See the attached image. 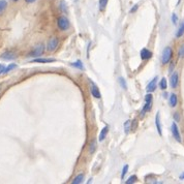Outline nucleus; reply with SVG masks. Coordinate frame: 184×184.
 Instances as JSON below:
<instances>
[{
	"label": "nucleus",
	"mask_w": 184,
	"mask_h": 184,
	"mask_svg": "<svg viewBox=\"0 0 184 184\" xmlns=\"http://www.w3.org/2000/svg\"><path fill=\"white\" fill-rule=\"evenodd\" d=\"M173 57V50L171 47H167L165 48L164 52H162V55H161V63L162 64H168L171 59Z\"/></svg>",
	"instance_id": "obj_1"
},
{
	"label": "nucleus",
	"mask_w": 184,
	"mask_h": 184,
	"mask_svg": "<svg viewBox=\"0 0 184 184\" xmlns=\"http://www.w3.org/2000/svg\"><path fill=\"white\" fill-rule=\"evenodd\" d=\"M44 44H38L37 46L34 48L32 51L28 54V57H32V58H35V57H39L44 54Z\"/></svg>",
	"instance_id": "obj_2"
},
{
	"label": "nucleus",
	"mask_w": 184,
	"mask_h": 184,
	"mask_svg": "<svg viewBox=\"0 0 184 184\" xmlns=\"http://www.w3.org/2000/svg\"><path fill=\"white\" fill-rule=\"evenodd\" d=\"M57 26H58L59 29L62 31L67 30L70 26L69 20H68L66 17H59L58 20H57Z\"/></svg>",
	"instance_id": "obj_3"
},
{
	"label": "nucleus",
	"mask_w": 184,
	"mask_h": 184,
	"mask_svg": "<svg viewBox=\"0 0 184 184\" xmlns=\"http://www.w3.org/2000/svg\"><path fill=\"white\" fill-rule=\"evenodd\" d=\"M151 106H152V95H151V93H148L145 96V106L143 107V111L141 113V116H143L146 112L150 111Z\"/></svg>",
	"instance_id": "obj_4"
},
{
	"label": "nucleus",
	"mask_w": 184,
	"mask_h": 184,
	"mask_svg": "<svg viewBox=\"0 0 184 184\" xmlns=\"http://www.w3.org/2000/svg\"><path fill=\"white\" fill-rule=\"evenodd\" d=\"M171 131H172V135H173V136H174L175 140L177 142H179V143H181V142H182V139H181L179 127H178V125L176 124V122L172 123V126H171Z\"/></svg>",
	"instance_id": "obj_5"
},
{
	"label": "nucleus",
	"mask_w": 184,
	"mask_h": 184,
	"mask_svg": "<svg viewBox=\"0 0 184 184\" xmlns=\"http://www.w3.org/2000/svg\"><path fill=\"white\" fill-rule=\"evenodd\" d=\"M58 44H59V39L57 37L51 38L48 41V44H47V51H49V52L55 51V50L57 49V47H58Z\"/></svg>",
	"instance_id": "obj_6"
},
{
	"label": "nucleus",
	"mask_w": 184,
	"mask_h": 184,
	"mask_svg": "<svg viewBox=\"0 0 184 184\" xmlns=\"http://www.w3.org/2000/svg\"><path fill=\"white\" fill-rule=\"evenodd\" d=\"M170 84H171V87L173 89H176L178 87V84H179V73L177 72H174L172 73L170 79Z\"/></svg>",
	"instance_id": "obj_7"
},
{
	"label": "nucleus",
	"mask_w": 184,
	"mask_h": 184,
	"mask_svg": "<svg viewBox=\"0 0 184 184\" xmlns=\"http://www.w3.org/2000/svg\"><path fill=\"white\" fill-rule=\"evenodd\" d=\"M16 57H17V56H16V54L14 53V52H12V51H6V52H4V53H2L1 55H0V59L5 60V61L14 60Z\"/></svg>",
	"instance_id": "obj_8"
},
{
	"label": "nucleus",
	"mask_w": 184,
	"mask_h": 184,
	"mask_svg": "<svg viewBox=\"0 0 184 184\" xmlns=\"http://www.w3.org/2000/svg\"><path fill=\"white\" fill-rule=\"evenodd\" d=\"M157 80H158V78L154 77V79H152L150 81V83L148 84V86H147V88H146V90L148 93H151V92L155 91V89L157 87Z\"/></svg>",
	"instance_id": "obj_9"
},
{
	"label": "nucleus",
	"mask_w": 184,
	"mask_h": 184,
	"mask_svg": "<svg viewBox=\"0 0 184 184\" xmlns=\"http://www.w3.org/2000/svg\"><path fill=\"white\" fill-rule=\"evenodd\" d=\"M91 94H92V96L95 97V98H97V99H99L101 97V91H99L98 87H97L93 82H91Z\"/></svg>",
	"instance_id": "obj_10"
},
{
	"label": "nucleus",
	"mask_w": 184,
	"mask_h": 184,
	"mask_svg": "<svg viewBox=\"0 0 184 184\" xmlns=\"http://www.w3.org/2000/svg\"><path fill=\"white\" fill-rule=\"evenodd\" d=\"M140 56L142 60H148L152 57V52L148 49H143L140 53Z\"/></svg>",
	"instance_id": "obj_11"
},
{
	"label": "nucleus",
	"mask_w": 184,
	"mask_h": 184,
	"mask_svg": "<svg viewBox=\"0 0 184 184\" xmlns=\"http://www.w3.org/2000/svg\"><path fill=\"white\" fill-rule=\"evenodd\" d=\"M155 125H156L157 131H158V135L162 136V129H161V124H160V116L159 113H157L156 116H155Z\"/></svg>",
	"instance_id": "obj_12"
},
{
	"label": "nucleus",
	"mask_w": 184,
	"mask_h": 184,
	"mask_svg": "<svg viewBox=\"0 0 184 184\" xmlns=\"http://www.w3.org/2000/svg\"><path fill=\"white\" fill-rule=\"evenodd\" d=\"M108 133H109V126L107 125V126H104V127L101 130V133H99V136H98L99 142H102V141L104 140V139L107 138Z\"/></svg>",
	"instance_id": "obj_13"
},
{
	"label": "nucleus",
	"mask_w": 184,
	"mask_h": 184,
	"mask_svg": "<svg viewBox=\"0 0 184 184\" xmlns=\"http://www.w3.org/2000/svg\"><path fill=\"white\" fill-rule=\"evenodd\" d=\"M169 102H170V106L172 107V108H175L176 106H177V104H178V97H177V95H176L175 93H172L170 95Z\"/></svg>",
	"instance_id": "obj_14"
},
{
	"label": "nucleus",
	"mask_w": 184,
	"mask_h": 184,
	"mask_svg": "<svg viewBox=\"0 0 184 184\" xmlns=\"http://www.w3.org/2000/svg\"><path fill=\"white\" fill-rule=\"evenodd\" d=\"M32 62L36 63H51L55 62V59H48V58H37V59H33Z\"/></svg>",
	"instance_id": "obj_15"
},
{
	"label": "nucleus",
	"mask_w": 184,
	"mask_h": 184,
	"mask_svg": "<svg viewBox=\"0 0 184 184\" xmlns=\"http://www.w3.org/2000/svg\"><path fill=\"white\" fill-rule=\"evenodd\" d=\"M84 182V174H79L73 180V184H81Z\"/></svg>",
	"instance_id": "obj_16"
},
{
	"label": "nucleus",
	"mask_w": 184,
	"mask_h": 184,
	"mask_svg": "<svg viewBox=\"0 0 184 184\" xmlns=\"http://www.w3.org/2000/svg\"><path fill=\"white\" fill-rule=\"evenodd\" d=\"M7 7V1L6 0H0V16L4 12V10Z\"/></svg>",
	"instance_id": "obj_17"
},
{
	"label": "nucleus",
	"mask_w": 184,
	"mask_h": 184,
	"mask_svg": "<svg viewBox=\"0 0 184 184\" xmlns=\"http://www.w3.org/2000/svg\"><path fill=\"white\" fill-rule=\"evenodd\" d=\"M183 34H184V24L182 23V24L180 25L179 29H178V30H177V32H176V37H177V38L182 37Z\"/></svg>",
	"instance_id": "obj_18"
},
{
	"label": "nucleus",
	"mask_w": 184,
	"mask_h": 184,
	"mask_svg": "<svg viewBox=\"0 0 184 184\" xmlns=\"http://www.w3.org/2000/svg\"><path fill=\"white\" fill-rule=\"evenodd\" d=\"M159 87L161 90H165L168 88V82H167V79L165 78H162L159 82Z\"/></svg>",
	"instance_id": "obj_19"
},
{
	"label": "nucleus",
	"mask_w": 184,
	"mask_h": 184,
	"mask_svg": "<svg viewBox=\"0 0 184 184\" xmlns=\"http://www.w3.org/2000/svg\"><path fill=\"white\" fill-rule=\"evenodd\" d=\"M72 65L73 67H76V68H79V69H84V65L82 64V61L81 60H77L76 62H73V63H72Z\"/></svg>",
	"instance_id": "obj_20"
},
{
	"label": "nucleus",
	"mask_w": 184,
	"mask_h": 184,
	"mask_svg": "<svg viewBox=\"0 0 184 184\" xmlns=\"http://www.w3.org/2000/svg\"><path fill=\"white\" fill-rule=\"evenodd\" d=\"M108 1H109V0H99V9L104 10V9H106Z\"/></svg>",
	"instance_id": "obj_21"
},
{
	"label": "nucleus",
	"mask_w": 184,
	"mask_h": 184,
	"mask_svg": "<svg viewBox=\"0 0 184 184\" xmlns=\"http://www.w3.org/2000/svg\"><path fill=\"white\" fill-rule=\"evenodd\" d=\"M138 180V177H136V175H133V176H130L129 178H128V180L126 181V184H133V183H135L136 181Z\"/></svg>",
	"instance_id": "obj_22"
},
{
	"label": "nucleus",
	"mask_w": 184,
	"mask_h": 184,
	"mask_svg": "<svg viewBox=\"0 0 184 184\" xmlns=\"http://www.w3.org/2000/svg\"><path fill=\"white\" fill-rule=\"evenodd\" d=\"M17 67V64H15V63H12V64H9V66L7 67H5V70H4V73H9L10 70H12L14 68H16Z\"/></svg>",
	"instance_id": "obj_23"
},
{
	"label": "nucleus",
	"mask_w": 184,
	"mask_h": 184,
	"mask_svg": "<svg viewBox=\"0 0 184 184\" xmlns=\"http://www.w3.org/2000/svg\"><path fill=\"white\" fill-rule=\"evenodd\" d=\"M128 172V165H125L124 167H123V169H122V173H121V178L122 179H124V177H125V175H126V173Z\"/></svg>",
	"instance_id": "obj_24"
},
{
	"label": "nucleus",
	"mask_w": 184,
	"mask_h": 184,
	"mask_svg": "<svg viewBox=\"0 0 184 184\" xmlns=\"http://www.w3.org/2000/svg\"><path fill=\"white\" fill-rule=\"evenodd\" d=\"M178 56L180 57V58H184V44L179 48V51H178Z\"/></svg>",
	"instance_id": "obj_25"
},
{
	"label": "nucleus",
	"mask_w": 184,
	"mask_h": 184,
	"mask_svg": "<svg viewBox=\"0 0 184 184\" xmlns=\"http://www.w3.org/2000/svg\"><path fill=\"white\" fill-rule=\"evenodd\" d=\"M119 84L121 85V87L123 88V89H126L127 88V85H126V82H125V80L123 78H119Z\"/></svg>",
	"instance_id": "obj_26"
},
{
	"label": "nucleus",
	"mask_w": 184,
	"mask_h": 184,
	"mask_svg": "<svg viewBox=\"0 0 184 184\" xmlns=\"http://www.w3.org/2000/svg\"><path fill=\"white\" fill-rule=\"evenodd\" d=\"M124 130H125V133H128V131L130 130V121L129 120H127V121L124 123Z\"/></svg>",
	"instance_id": "obj_27"
},
{
	"label": "nucleus",
	"mask_w": 184,
	"mask_h": 184,
	"mask_svg": "<svg viewBox=\"0 0 184 184\" xmlns=\"http://www.w3.org/2000/svg\"><path fill=\"white\" fill-rule=\"evenodd\" d=\"M171 19H172V22H173V24H177L178 23V16L176 15V14H173L172 15V18H171Z\"/></svg>",
	"instance_id": "obj_28"
},
{
	"label": "nucleus",
	"mask_w": 184,
	"mask_h": 184,
	"mask_svg": "<svg viewBox=\"0 0 184 184\" xmlns=\"http://www.w3.org/2000/svg\"><path fill=\"white\" fill-rule=\"evenodd\" d=\"M95 149H96V143L93 142V143H91V145H90V153H93V152L95 151Z\"/></svg>",
	"instance_id": "obj_29"
},
{
	"label": "nucleus",
	"mask_w": 184,
	"mask_h": 184,
	"mask_svg": "<svg viewBox=\"0 0 184 184\" xmlns=\"http://www.w3.org/2000/svg\"><path fill=\"white\" fill-rule=\"evenodd\" d=\"M138 9H139V4H135V5H133V6L130 9L129 12H130V14H133V12H136V10H138Z\"/></svg>",
	"instance_id": "obj_30"
},
{
	"label": "nucleus",
	"mask_w": 184,
	"mask_h": 184,
	"mask_svg": "<svg viewBox=\"0 0 184 184\" xmlns=\"http://www.w3.org/2000/svg\"><path fill=\"white\" fill-rule=\"evenodd\" d=\"M174 119H175V122H178L180 120V116H179V113H175L174 114Z\"/></svg>",
	"instance_id": "obj_31"
},
{
	"label": "nucleus",
	"mask_w": 184,
	"mask_h": 184,
	"mask_svg": "<svg viewBox=\"0 0 184 184\" xmlns=\"http://www.w3.org/2000/svg\"><path fill=\"white\" fill-rule=\"evenodd\" d=\"M4 70H5V66L3 64H0V75H1V73H4Z\"/></svg>",
	"instance_id": "obj_32"
},
{
	"label": "nucleus",
	"mask_w": 184,
	"mask_h": 184,
	"mask_svg": "<svg viewBox=\"0 0 184 184\" xmlns=\"http://www.w3.org/2000/svg\"><path fill=\"white\" fill-rule=\"evenodd\" d=\"M26 2H27V3H33V2H35L36 0H25Z\"/></svg>",
	"instance_id": "obj_33"
},
{
	"label": "nucleus",
	"mask_w": 184,
	"mask_h": 184,
	"mask_svg": "<svg viewBox=\"0 0 184 184\" xmlns=\"http://www.w3.org/2000/svg\"><path fill=\"white\" fill-rule=\"evenodd\" d=\"M179 178H180L181 180H184V172L182 173V174L180 175V177H179Z\"/></svg>",
	"instance_id": "obj_34"
},
{
	"label": "nucleus",
	"mask_w": 184,
	"mask_h": 184,
	"mask_svg": "<svg viewBox=\"0 0 184 184\" xmlns=\"http://www.w3.org/2000/svg\"><path fill=\"white\" fill-rule=\"evenodd\" d=\"M12 1H15V2H17V1H19V0H12Z\"/></svg>",
	"instance_id": "obj_35"
},
{
	"label": "nucleus",
	"mask_w": 184,
	"mask_h": 184,
	"mask_svg": "<svg viewBox=\"0 0 184 184\" xmlns=\"http://www.w3.org/2000/svg\"><path fill=\"white\" fill-rule=\"evenodd\" d=\"M183 24H184V22H183Z\"/></svg>",
	"instance_id": "obj_36"
}]
</instances>
